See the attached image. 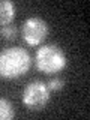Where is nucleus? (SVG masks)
<instances>
[{
    "mask_svg": "<svg viewBox=\"0 0 90 120\" xmlns=\"http://www.w3.org/2000/svg\"><path fill=\"white\" fill-rule=\"evenodd\" d=\"M30 54L21 47H9L0 51V77L18 78L30 69Z\"/></svg>",
    "mask_w": 90,
    "mask_h": 120,
    "instance_id": "nucleus-1",
    "label": "nucleus"
},
{
    "mask_svg": "<svg viewBox=\"0 0 90 120\" xmlns=\"http://www.w3.org/2000/svg\"><path fill=\"white\" fill-rule=\"evenodd\" d=\"M66 66V56L65 51L54 44H48L41 47L36 51V68L38 71L52 75L63 71Z\"/></svg>",
    "mask_w": 90,
    "mask_h": 120,
    "instance_id": "nucleus-2",
    "label": "nucleus"
},
{
    "mask_svg": "<svg viewBox=\"0 0 90 120\" xmlns=\"http://www.w3.org/2000/svg\"><path fill=\"white\" fill-rule=\"evenodd\" d=\"M50 102V89L42 81H32L22 90V104L32 111H39Z\"/></svg>",
    "mask_w": 90,
    "mask_h": 120,
    "instance_id": "nucleus-3",
    "label": "nucleus"
},
{
    "mask_svg": "<svg viewBox=\"0 0 90 120\" xmlns=\"http://www.w3.org/2000/svg\"><path fill=\"white\" fill-rule=\"evenodd\" d=\"M48 24L45 22L42 18L38 17H30L22 22L21 33H22V39L27 42L30 47H36L39 45L45 38L48 36Z\"/></svg>",
    "mask_w": 90,
    "mask_h": 120,
    "instance_id": "nucleus-4",
    "label": "nucleus"
},
{
    "mask_svg": "<svg viewBox=\"0 0 90 120\" xmlns=\"http://www.w3.org/2000/svg\"><path fill=\"white\" fill-rule=\"evenodd\" d=\"M15 18V5L9 0H0V26H8Z\"/></svg>",
    "mask_w": 90,
    "mask_h": 120,
    "instance_id": "nucleus-5",
    "label": "nucleus"
},
{
    "mask_svg": "<svg viewBox=\"0 0 90 120\" xmlns=\"http://www.w3.org/2000/svg\"><path fill=\"white\" fill-rule=\"evenodd\" d=\"M15 116V110L11 101L0 98V120H11Z\"/></svg>",
    "mask_w": 90,
    "mask_h": 120,
    "instance_id": "nucleus-6",
    "label": "nucleus"
},
{
    "mask_svg": "<svg viewBox=\"0 0 90 120\" xmlns=\"http://www.w3.org/2000/svg\"><path fill=\"white\" fill-rule=\"evenodd\" d=\"M2 36L5 38L6 41L15 39V36H17V27H15V26H12V24L3 26V27H2Z\"/></svg>",
    "mask_w": 90,
    "mask_h": 120,
    "instance_id": "nucleus-7",
    "label": "nucleus"
},
{
    "mask_svg": "<svg viewBox=\"0 0 90 120\" xmlns=\"http://www.w3.org/2000/svg\"><path fill=\"white\" fill-rule=\"evenodd\" d=\"M63 84H65V82H63L62 78H52V80L48 81L47 87L50 89V90H56V92H57V90L63 89Z\"/></svg>",
    "mask_w": 90,
    "mask_h": 120,
    "instance_id": "nucleus-8",
    "label": "nucleus"
}]
</instances>
